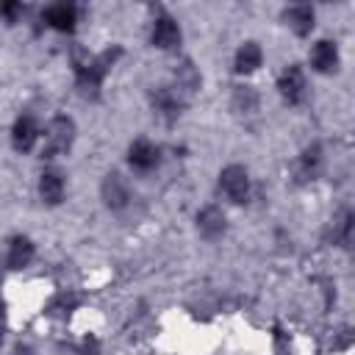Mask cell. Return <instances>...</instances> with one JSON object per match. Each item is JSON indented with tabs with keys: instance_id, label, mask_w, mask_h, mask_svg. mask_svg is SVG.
Returning a JSON list of instances; mask_svg holds the SVG:
<instances>
[{
	"instance_id": "obj_1",
	"label": "cell",
	"mask_w": 355,
	"mask_h": 355,
	"mask_svg": "<svg viewBox=\"0 0 355 355\" xmlns=\"http://www.w3.org/2000/svg\"><path fill=\"white\" fill-rule=\"evenodd\" d=\"M119 53H122V50L114 47V50H105V53H100V55H89V58L75 55V86H78V92H80L83 97L97 100L100 86H103L108 69L114 67V61L119 58Z\"/></svg>"
},
{
	"instance_id": "obj_2",
	"label": "cell",
	"mask_w": 355,
	"mask_h": 355,
	"mask_svg": "<svg viewBox=\"0 0 355 355\" xmlns=\"http://www.w3.org/2000/svg\"><path fill=\"white\" fill-rule=\"evenodd\" d=\"M72 141H75V122H72L69 116L58 114V116H53V122L47 125V133H44V150H42V155H44V158L64 155V153H69Z\"/></svg>"
},
{
	"instance_id": "obj_3",
	"label": "cell",
	"mask_w": 355,
	"mask_h": 355,
	"mask_svg": "<svg viewBox=\"0 0 355 355\" xmlns=\"http://www.w3.org/2000/svg\"><path fill=\"white\" fill-rule=\"evenodd\" d=\"M219 191L236 205L247 202V197H250V172L244 166H239V164L225 166L219 172Z\"/></svg>"
},
{
	"instance_id": "obj_4",
	"label": "cell",
	"mask_w": 355,
	"mask_h": 355,
	"mask_svg": "<svg viewBox=\"0 0 355 355\" xmlns=\"http://www.w3.org/2000/svg\"><path fill=\"white\" fill-rule=\"evenodd\" d=\"M150 103H153V111L164 119V122H175L186 105V97L175 89V86H158L150 92Z\"/></svg>"
},
{
	"instance_id": "obj_5",
	"label": "cell",
	"mask_w": 355,
	"mask_h": 355,
	"mask_svg": "<svg viewBox=\"0 0 355 355\" xmlns=\"http://www.w3.org/2000/svg\"><path fill=\"white\" fill-rule=\"evenodd\" d=\"M150 42H153V47H158V50H178L180 42H183V33H180V25L175 22V17H169V14L161 11V14L153 19Z\"/></svg>"
},
{
	"instance_id": "obj_6",
	"label": "cell",
	"mask_w": 355,
	"mask_h": 355,
	"mask_svg": "<svg viewBox=\"0 0 355 355\" xmlns=\"http://www.w3.org/2000/svg\"><path fill=\"white\" fill-rule=\"evenodd\" d=\"M277 92L288 105H300L305 100V72L300 64H288L277 78Z\"/></svg>"
},
{
	"instance_id": "obj_7",
	"label": "cell",
	"mask_w": 355,
	"mask_h": 355,
	"mask_svg": "<svg viewBox=\"0 0 355 355\" xmlns=\"http://www.w3.org/2000/svg\"><path fill=\"white\" fill-rule=\"evenodd\" d=\"M128 164H130L136 172H153V169L161 164V147L153 144L150 139H136V141L128 147Z\"/></svg>"
},
{
	"instance_id": "obj_8",
	"label": "cell",
	"mask_w": 355,
	"mask_h": 355,
	"mask_svg": "<svg viewBox=\"0 0 355 355\" xmlns=\"http://www.w3.org/2000/svg\"><path fill=\"white\" fill-rule=\"evenodd\" d=\"M227 230V216L219 205H205L200 214H197V233L205 239V241H216L222 239Z\"/></svg>"
},
{
	"instance_id": "obj_9",
	"label": "cell",
	"mask_w": 355,
	"mask_h": 355,
	"mask_svg": "<svg viewBox=\"0 0 355 355\" xmlns=\"http://www.w3.org/2000/svg\"><path fill=\"white\" fill-rule=\"evenodd\" d=\"M36 139H39V125L31 114H22L17 116L14 128H11V144L17 153H31L36 147Z\"/></svg>"
},
{
	"instance_id": "obj_10",
	"label": "cell",
	"mask_w": 355,
	"mask_h": 355,
	"mask_svg": "<svg viewBox=\"0 0 355 355\" xmlns=\"http://www.w3.org/2000/svg\"><path fill=\"white\" fill-rule=\"evenodd\" d=\"M338 47L336 42L330 39H319L313 47H311V67L319 72V75H330L338 69Z\"/></svg>"
},
{
	"instance_id": "obj_11",
	"label": "cell",
	"mask_w": 355,
	"mask_h": 355,
	"mask_svg": "<svg viewBox=\"0 0 355 355\" xmlns=\"http://www.w3.org/2000/svg\"><path fill=\"white\" fill-rule=\"evenodd\" d=\"M103 200L114 211H119V208H125L130 202V186H128V180L119 172H108L105 175V180H103Z\"/></svg>"
},
{
	"instance_id": "obj_12",
	"label": "cell",
	"mask_w": 355,
	"mask_h": 355,
	"mask_svg": "<svg viewBox=\"0 0 355 355\" xmlns=\"http://www.w3.org/2000/svg\"><path fill=\"white\" fill-rule=\"evenodd\" d=\"M44 22H47L53 31L72 33V31H75V22H78V6H72V3L47 6V8H44Z\"/></svg>"
},
{
	"instance_id": "obj_13",
	"label": "cell",
	"mask_w": 355,
	"mask_h": 355,
	"mask_svg": "<svg viewBox=\"0 0 355 355\" xmlns=\"http://www.w3.org/2000/svg\"><path fill=\"white\" fill-rule=\"evenodd\" d=\"M67 194V183H64V175L58 169H44L39 175V197L47 202V205H58Z\"/></svg>"
},
{
	"instance_id": "obj_14",
	"label": "cell",
	"mask_w": 355,
	"mask_h": 355,
	"mask_svg": "<svg viewBox=\"0 0 355 355\" xmlns=\"http://www.w3.org/2000/svg\"><path fill=\"white\" fill-rule=\"evenodd\" d=\"M33 255H36V247H33V241L28 239V236H14L11 241H8V252H6V266L8 269H25L31 261H33Z\"/></svg>"
},
{
	"instance_id": "obj_15",
	"label": "cell",
	"mask_w": 355,
	"mask_h": 355,
	"mask_svg": "<svg viewBox=\"0 0 355 355\" xmlns=\"http://www.w3.org/2000/svg\"><path fill=\"white\" fill-rule=\"evenodd\" d=\"M283 19L286 25L297 33V36H308L313 31V22H316V11L311 6H291L283 11Z\"/></svg>"
},
{
	"instance_id": "obj_16",
	"label": "cell",
	"mask_w": 355,
	"mask_h": 355,
	"mask_svg": "<svg viewBox=\"0 0 355 355\" xmlns=\"http://www.w3.org/2000/svg\"><path fill=\"white\" fill-rule=\"evenodd\" d=\"M261 64H263V50H261V44H258V42H244V44L239 47V53H236V72H239V75H250V72H255Z\"/></svg>"
},
{
	"instance_id": "obj_17",
	"label": "cell",
	"mask_w": 355,
	"mask_h": 355,
	"mask_svg": "<svg viewBox=\"0 0 355 355\" xmlns=\"http://www.w3.org/2000/svg\"><path fill=\"white\" fill-rule=\"evenodd\" d=\"M319 169H322V147H319V144H311V147H305L302 155H300L297 175H300V180H313V178L319 175Z\"/></svg>"
},
{
	"instance_id": "obj_18",
	"label": "cell",
	"mask_w": 355,
	"mask_h": 355,
	"mask_svg": "<svg viewBox=\"0 0 355 355\" xmlns=\"http://www.w3.org/2000/svg\"><path fill=\"white\" fill-rule=\"evenodd\" d=\"M175 89H178L183 97H189V94H194V92L200 89V75H197V69H194L191 61H183V64L175 69Z\"/></svg>"
},
{
	"instance_id": "obj_19",
	"label": "cell",
	"mask_w": 355,
	"mask_h": 355,
	"mask_svg": "<svg viewBox=\"0 0 355 355\" xmlns=\"http://www.w3.org/2000/svg\"><path fill=\"white\" fill-rule=\"evenodd\" d=\"M352 227H355V214L352 211H344L341 214V222H338V230H336V239L341 247H349L352 244Z\"/></svg>"
},
{
	"instance_id": "obj_20",
	"label": "cell",
	"mask_w": 355,
	"mask_h": 355,
	"mask_svg": "<svg viewBox=\"0 0 355 355\" xmlns=\"http://www.w3.org/2000/svg\"><path fill=\"white\" fill-rule=\"evenodd\" d=\"M22 14H25V6H22V3H17V0H11V3H0V17H3L6 22H17Z\"/></svg>"
},
{
	"instance_id": "obj_21",
	"label": "cell",
	"mask_w": 355,
	"mask_h": 355,
	"mask_svg": "<svg viewBox=\"0 0 355 355\" xmlns=\"http://www.w3.org/2000/svg\"><path fill=\"white\" fill-rule=\"evenodd\" d=\"M3 302H0V341H3V330H6V313H3Z\"/></svg>"
}]
</instances>
